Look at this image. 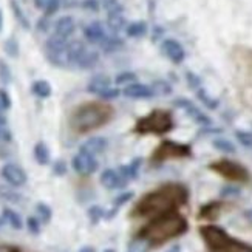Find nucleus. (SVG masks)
<instances>
[{
  "mask_svg": "<svg viewBox=\"0 0 252 252\" xmlns=\"http://www.w3.org/2000/svg\"><path fill=\"white\" fill-rule=\"evenodd\" d=\"M189 189L181 183H167L147 192L131 209L133 218H153L169 211H178L188 204Z\"/></svg>",
  "mask_w": 252,
  "mask_h": 252,
  "instance_id": "nucleus-1",
  "label": "nucleus"
},
{
  "mask_svg": "<svg viewBox=\"0 0 252 252\" xmlns=\"http://www.w3.org/2000/svg\"><path fill=\"white\" fill-rule=\"evenodd\" d=\"M189 231V223L186 217L178 211H169L157 215L144 224L136 234V240L147 245L149 248H157L164 243L178 238Z\"/></svg>",
  "mask_w": 252,
  "mask_h": 252,
  "instance_id": "nucleus-2",
  "label": "nucleus"
},
{
  "mask_svg": "<svg viewBox=\"0 0 252 252\" xmlns=\"http://www.w3.org/2000/svg\"><path fill=\"white\" fill-rule=\"evenodd\" d=\"M115 110L104 102L90 101L78 105L71 112L68 124L70 128L78 135L90 133L93 130L104 127L107 123H110Z\"/></svg>",
  "mask_w": 252,
  "mask_h": 252,
  "instance_id": "nucleus-3",
  "label": "nucleus"
},
{
  "mask_svg": "<svg viewBox=\"0 0 252 252\" xmlns=\"http://www.w3.org/2000/svg\"><path fill=\"white\" fill-rule=\"evenodd\" d=\"M200 235L211 252H252V246L229 235L223 227L206 224L200 227Z\"/></svg>",
  "mask_w": 252,
  "mask_h": 252,
  "instance_id": "nucleus-4",
  "label": "nucleus"
},
{
  "mask_svg": "<svg viewBox=\"0 0 252 252\" xmlns=\"http://www.w3.org/2000/svg\"><path fill=\"white\" fill-rule=\"evenodd\" d=\"M173 128V119L167 110H153L139 118L133 131L138 135H166Z\"/></svg>",
  "mask_w": 252,
  "mask_h": 252,
  "instance_id": "nucleus-5",
  "label": "nucleus"
},
{
  "mask_svg": "<svg viewBox=\"0 0 252 252\" xmlns=\"http://www.w3.org/2000/svg\"><path fill=\"white\" fill-rule=\"evenodd\" d=\"M209 169L215 173H218L224 180L240 183V184H248L251 181V172L237 161L232 159H217L209 164Z\"/></svg>",
  "mask_w": 252,
  "mask_h": 252,
  "instance_id": "nucleus-6",
  "label": "nucleus"
},
{
  "mask_svg": "<svg viewBox=\"0 0 252 252\" xmlns=\"http://www.w3.org/2000/svg\"><path fill=\"white\" fill-rule=\"evenodd\" d=\"M192 157V147L189 144H183L177 141H162L161 144L153 150L152 162H164L169 159H181Z\"/></svg>",
  "mask_w": 252,
  "mask_h": 252,
  "instance_id": "nucleus-7",
  "label": "nucleus"
},
{
  "mask_svg": "<svg viewBox=\"0 0 252 252\" xmlns=\"http://www.w3.org/2000/svg\"><path fill=\"white\" fill-rule=\"evenodd\" d=\"M173 105L181 108L183 112H186V115H188L193 123L200 124V126H204V127L212 126V119L207 116V115H204L192 101L186 99V97H178V99H175L173 101Z\"/></svg>",
  "mask_w": 252,
  "mask_h": 252,
  "instance_id": "nucleus-8",
  "label": "nucleus"
},
{
  "mask_svg": "<svg viewBox=\"0 0 252 252\" xmlns=\"http://www.w3.org/2000/svg\"><path fill=\"white\" fill-rule=\"evenodd\" d=\"M71 167L76 173L89 177V175H93L97 170L99 162H97L96 157L89 155V153H84V152H78L71 159Z\"/></svg>",
  "mask_w": 252,
  "mask_h": 252,
  "instance_id": "nucleus-9",
  "label": "nucleus"
},
{
  "mask_svg": "<svg viewBox=\"0 0 252 252\" xmlns=\"http://www.w3.org/2000/svg\"><path fill=\"white\" fill-rule=\"evenodd\" d=\"M0 175H2V178L9 186H13V188H22V186H25L28 181L25 170L20 166H17V164H13V162L5 164V166L2 167V170H0Z\"/></svg>",
  "mask_w": 252,
  "mask_h": 252,
  "instance_id": "nucleus-10",
  "label": "nucleus"
},
{
  "mask_svg": "<svg viewBox=\"0 0 252 252\" xmlns=\"http://www.w3.org/2000/svg\"><path fill=\"white\" fill-rule=\"evenodd\" d=\"M123 94L128 99H135V101H142V99H152L155 97V90L153 87L146 85V84H139V82H133L127 85L126 89L123 90Z\"/></svg>",
  "mask_w": 252,
  "mask_h": 252,
  "instance_id": "nucleus-11",
  "label": "nucleus"
},
{
  "mask_svg": "<svg viewBox=\"0 0 252 252\" xmlns=\"http://www.w3.org/2000/svg\"><path fill=\"white\" fill-rule=\"evenodd\" d=\"M161 51L164 53V56H166L170 62L173 63H183L184 58H186V51L183 48V45L175 39H166L162 43H161Z\"/></svg>",
  "mask_w": 252,
  "mask_h": 252,
  "instance_id": "nucleus-12",
  "label": "nucleus"
},
{
  "mask_svg": "<svg viewBox=\"0 0 252 252\" xmlns=\"http://www.w3.org/2000/svg\"><path fill=\"white\" fill-rule=\"evenodd\" d=\"M99 181L101 184L104 186L105 189L108 190H116V189H123L126 188V184L128 183L121 173L115 169H105L101 177H99Z\"/></svg>",
  "mask_w": 252,
  "mask_h": 252,
  "instance_id": "nucleus-13",
  "label": "nucleus"
},
{
  "mask_svg": "<svg viewBox=\"0 0 252 252\" xmlns=\"http://www.w3.org/2000/svg\"><path fill=\"white\" fill-rule=\"evenodd\" d=\"M107 146H108V141L104 136H92L82 142L79 147V152L96 157V155H99V153H102L107 149Z\"/></svg>",
  "mask_w": 252,
  "mask_h": 252,
  "instance_id": "nucleus-14",
  "label": "nucleus"
},
{
  "mask_svg": "<svg viewBox=\"0 0 252 252\" xmlns=\"http://www.w3.org/2000/svg\"><path fill=\"white\" fill-rule=\"evenodd\" d=\"M84 37L90 43H101L107 37V32L101 22H92L84 28Z\"/></svg>",
  "mask_w": 252,
  "mask_h": 252,
  "instance_id": "nucleus-15",
  "label": "nucleus"
},
{
  "mask_svg": "<svg viewBox=\"0 0 252 252\" xmlns=\"http://www.w3.org/2000/svg\"><path fill=\"white\" fill-rule=\"evenodd\" d=\"M223 203L221 201H211L206 203L204 206H201V209L198 212V218L200 220H207V221H214L218 218V215L223 211Z\"/></svg>",
  "mask_w": 252,
  "mask_h": 252,
  "instance_id": "nucleus-16",
  "label": "nucleus"
},
{
  "mask_svg": "<svg viewBox=\"0 0 252 252\" xmlns=\"http://www.w3.org/2000/svg\"><path fill=\"white\" fill-rule=\"evenodd\" d=\"M76 30V24H74V19L70 16H63L61 19L56 20L54 24V34L62 36L65 39H68Z\"/></svg>",
  "mask_w": 252,
  "mask_h": 252,
  "instance_id": "nucleus-17",
  "label": "nucleus"
},
{
  "mask_svg": "<svg viewBox=\"0 0 252 252\" xmlns=\"http://www.w3.org/2000/svg\"><path fill=\"white\" fill-rule=\"evenodd\" d=\"M141 164H142V159L141 158H135V159H131L128 164H123V166H119L118 172L121 173L127 181H133V180H136L139 177Z\"/></svg>",
  "mask_w": 252,
  "mask_h": 252,
  "instance_id": "nucleus-18",
  "label": "nucleus"
},
{
  "mask_svg": "<svg viewBox=\"0 0 252 252\" xmlns=\"http://www.w3.org/2000/svg\"><path fill=\"white\" fill-rule=\"evenodd\" d=\"M108 87H112L110 78L105 74H96L94 78H92L89 85H87V92L92 93V94H99L104 90H107Z\"/></svg>",
  "mask_w": 252,
  "mask_h": 252,
  "instance_id": "nucleus-19",
  "label": "nucleus"
},
{
  "mask_svg": "<svg viewBox=\"0 0 252 252\" xmlns=\"http://www.w3.org/2000/svg\"><path fill=\"white\" fill-rule=\"evenodd\" d=\"M97 62H99V53L94 51V50L85 48V50L82 51V54L79 56V59L76 61V65H74V67L87 70V68H93Z\"/></svg>",
  "mask_w": 252,
  "mask_h": 252,
  "instance_id": "nucleus-20",
  "label": "nucleus"
},
{
  "mask_svg": "<svg viewBox=\"0 0 252 252\" xmlns=\"http://www.w3.org/2000/svg\"><path fill=\"white\" fill-rule=\"evenodd\" d=\"M32 157H34L39 166H47V164H50V161H51L50 149L45 142H42V141H39L34 146V149H32Z\"/></svg>",
  "mask_w": 252,
  "mask_h": 252,
  "instance_id": "nucleus-21",
  "label": "nucleus"
},
{
  "mask_svg": "<svg viewBox=\"0 0 252 252\" xmlns=\"http://www.w3.org/2000/svg\"><path fill=\"white\" fill-rule=\"evenodd\" d=\"M135 196V193L131 192V190H127V192H123V193H119L116 198L113 200V207L108 212H105V220H112V218L118 214L119 211V207H123L124 204H127L128 201H131V198Z\"/></svg>",
  "mask_w": 252,
  "mask_h": 252,
  "instance_id": "nucleus-22",
  "label": "nucleus"
},
{
  "mask_svg": "<svg viewBox=\"0 0 252 252\" xmlns=\"http://www.w3.org/2000/svg\"><path fill=\"white\" fill-rule=\"evenodd\" d=\"M31 92L32 94H34L36 97H39V99H48V97L51 96L53 93V89L48 81L45 79H39V81H34L31 85Z\"/></svg>",
  "mask_w": 252,
  "mask_h": 252,
  "instance_id": "nucleus-23",
  "label": "nucleus"
},
{
  "mask_svg": "<svg viewBox=\"0 0 252 252\" xmlns=\"http://www.w3.org/2000/svg\"><path fill=\"white\" fill-rule=\"evenodd\" d=\"M2 217H3V220L11 227L16 229V231H20V229L24 227V221H22V217L16 211L9 209V207H3V209H2Z\"/></svg>",
  "mask_w": 252,
  "mask_h": 252,
  "instance_id": "nucleus-24",
  "label": "nucleus"
},
{
  "mask_svg": "<svg viewBox=\"0 0 252 252\" xmlns=\"http://www.w3.org/2000/svg\"><path fill=\"white\" fill-rule=\"evenodd\" d=\"M9 6H11V11H13L16 20L19 22V25L24 28V30H30L31 28V24H30V20H28V17L25 14V11L20 8V5L16 2V0H11Z\"/></svg>",
  "mask_w": 252,
  "mask_h": 252,
  "instance_id": "nucleus-25",
  "label": "nucleus"
},
{
  "mask_svg": "<svg viewBox=\"0 0 252 252\" xmlns=\"http://www.w3.org/2000/svg\"><path fill=\"white\" fill-rule=\"evenodd\" d=\"M126 32H127V36L131 39L144 37L147 34V24L146 22H133V24L126 27Z\"/></svg>",
  "mask_w": 252,
  "mask_h": 252,
  "instance_id": "nucleus-26",
  "label": "nucleus"
},
{
  "mask_svg": "<svg viewBox=\"0 0 252 252\" xmlns=\"http://www.w3.org/2000/svg\"><path fill=\"white\" fill-rule=\"evenodd\" d=\"M107 25L113 32H119L121 30H124L126 25V17L123 13H116V14H108L107 16Z\"/></svg>",
  "mask_w": 252,
  "mask_h": 252,
  "instance_id": "nucleus-27",
  "label": "nucleus"
},
{
  "mask_svg": "<svg viewBox=\"0 0 252 252\" xmlns=\"http://www.w3.org/2000/svg\"><path fill=\"white\" fill-rule=\"evenodd\" d=\"M99 45H101V48H102L104 53H115V51H118L119 48L124 45V42L119 39V37H116V36H107L99 43Z\"/></svg>",
  "mask_w": 252,
  "mask_h": 252,
  "instance_id": "nucleus-28",
  "label": "nucleus"
},
{
  "mask_svg": "<svg viewBox=\"0 0 252 252\" xmlns=\"http://www.w3.org/2000/svg\"><path fill=\"white\" fill-rule=\"evenodd\" d=\"M36 212H37V218L43 223V224H48L51 221V218H53V211H51V207L47 204V203H42L39 201L36 204Z\"/></svg>",
  "mask_w": 252,
  "mask_h": 252,
  "instance_id": "nucleus-29",
  "label": "nucleus"
},
{
  "mask_svg": "<svg viewBox=\"0 0 252 252\" xmlns=\"http://www.w3.org/2000/svg\"><path fill=\"white\" fill-rule=\"evenodd\" d=\"M195 93H196V97L200 99V102L203 105H206L207 108H211V110H215V108H218V105H220V102H218L215 97H212L211 94H207V92L204 89H198Z\"/></svg>",
  "mask_w": 252,
  "mask_h": 252,
  "instance_id": "nucleus-30",
  "label": "nucleus"
},
{
  "mask_svg": "<svg viewBox=\"0 0 252 252\" xmlns=\"http://www.w3.org/2000/svg\"><path fill=\"white\" fill-rule=\"evenodd\" d=\"M212 146H214V149H217L218 152H223V153H235L237 152V149L232 142L229 139H224V138L214 139Z\"/></svg>",
  "mask_w": 252,
  "mask_h": 252,
  "instance_id": "nucleus-31",
  "label": "nucleus"
},
{
  "mask_svg": "<svg viewBox=\"0 0 252 252\" xmlns=\"http://www.w3.org/2000/svg\"><path fill=\"white\" fill-rule=\"evenodd\" d=\"M87 215H89V220H90L92 224H97V223L102 220V218H105V211L102 209L101 206L94 204V206L89 207V211H87Z\"/></svg>",
  "mask_w": 252,
  "mask_h": 252,
  "instance_id": "nucleus-32",
  "label": "nucleus"
},
{
  "mask_svg": "<svg viewBox=\"0 0 252 252\" xmlns=\"http://www.w3.org/2000/svg\"><path fill=\"white\" fill-rule=\"evenodd\" d=\"M133 82H138V76L133 71H123L115 78L116 85H126L127 87V85L133 84Z\"/></svg>",
  "mask_w": 252,
  "mask_h": 252,
  "instance_id": "nucleus-33",
  "label": "nucleus"
},
{
  "mask_svg": "<svg viewBox=\"0 0 252 252\" xmlns=\"http://www.w3.org/2000/svg\"><path fill=\"white\" fill-rule=\"evenodd\" d=\"M11 81H13V73H11L9 65L3 59H0V82L3 85H9Z\"/></svg>",
  "mask_w": 252,
  "mask_h": 252,
  "instance_id": "nucleus-34",
  "label": "nucleus"
},
{
  "mask_svg": "<svg viewBox=\"0 0 252 252\" xmlns=\"http://www.w3.org/2000/svg\"><path fill=\"white\" fill-rule=\"evenodd\" d=\"M3 50L9 58H17L19 56V43L14 37H9L3 43Z\"/></svg>",
  "mask_w": 252,
  "mask_h": 252,
  "instance_id": "nucleus-35",
  "label": "nucleus"
},
{
  "mask_svg": "<svg viewBox=\"0 0 252 252\" xmlns=\"http://www.w3.org/2000/svg\"><path fill=\"white\" fill-rule=\"evenodd\" d=\"M242 195V190H240V188H237V186H223L221 190H220V196L221 198H238V196Z\"/></svg>",
  "mask_w": 252,
  "mask_h": 252,
  "instance_id": "nucleus-36",
  "label": "nucleus"
},
{
  "mask_svg": "<svg viewBox=\"0 0 252 252\" xmlns=\"http://www.w3.org/2000/svg\"><path fill=\"white\" fill-rule=\"evenodd\" d=\"M0 198H3L6 201H11V203H19L22 200V196L17 192H14V190H11L8 188L0 186Z\"/></svg>",
  "mask_w": 252,
  "mask_h": 252,
  "instance_id": "nucleus-37",
  "label": "nucleus"
},
{
  "mask_svg": "<svg viewBox=\"0 0 252 252\" xmlns=\"http://www.w3.org/2000/svg\"><path fill=\"white\" fill-rule=\"evenodd\" d=\"M40 224L42 221L39 220L37 217H28L27 218V229H28V232L31 235H39L40 234Z\"/></svg>",
  "mask_w": 252,
  "mask_h": 252,
  "instance_id": "nucleus-38",
  "label": "nucleus"
},
{
  "mask_svg": "<svg viewBox=\"0 0 252 252\" xmlns=\"http://www.w3.org/2000/svg\"><path fill=\"white\" fill-rule=\"evenodd\" d=\"M123 94V92L119 89H115V87H108L107 90H104L102 93H99L97 96L101 97L102 101H113V99H118L119 96Z\"/></svg>",
  "mask_w": 252,
  "mask_h": 252,
  "instance_id": "nucleus-39",
  "label": "nucleus"
},
{
  "mask_svg": "<svg viewBox=\"0 0 252 252\" xmlns=\"http://www.w3.org/2000/svg\"><path fill=\"white\" fill-rule=\"evenodd\" d=\"M104 8L108 14H116V13H123V6L119 3V0H104Z\"/></svg>",
  "mask_w": 252,
  "mask_h": 252,
  "instance_id": "nucleus-40",
  "label": "nucleus"
},
{
  "mask_svg": "<svg viewBox=\"0 0 252 252\" xmlns=\"http://www.w3.org/2000/svg\"><path fill=\"white\" fill-rule=\"evenodd\" d=\"M235 136L238 139L240 144H243L245 147H252V133L251 131H243V130H237Z\"/></svg>",
  "mask_w": 252,
  "mask_h": 252,
  "instance_id": "nucleus-41",
  "label": "nucleus"
},
{
  "mask_svg": "<svg viewBox=\"0 0 252 252\" xmlns=\"http://www.w3.org/2000/svg\"><path fill=\"white\" fill-rule=\"evenodd\" d=\"M153 90H155L157 94L166 96V94L172 93V87L166 81H155V84H153Z\"/></svg>",
  "mask_w": 252,
  "mask_h": 252,
  "instance_id": "nucleus-42",
  "label": "nucleus"
},
{
  "mask_svg": "<svg viewBox=\"0 0 252 252\" xmlns=\"http://www.w3.org/2000/svg\"><path fill=\"white\" fill-rule=\"evenodd\" d=\"M186 81H188V85L190 87L192 90H198V89H201V79L196 76L195 73H192V71H188L186 73Z\"/></svg>",
  "mask_w": 252,
  "mask_h": 252,
  "instance_id": "nucleus-43",
  "label": "nucleus"
},
{
  "mask_svg": "<svg viewBox=\"0 0 252 252\" xmlns=\"http://www.w3.org/2000/svg\"><path fill=\"white\" fill-rule=\"evenodd\" d=\"M67 170H68V166H67V162H65L63 159L54 161V164H53V173L56 175V177H63V175L67 173Z\"/></svg>",
  "mask_w": 252,
  "mask_h": 252,
  "instance_id": "nucleus-44",
  "label": "nucleus"
},
{
  "mask_svg": "<svg viewBox=\"0 0 252 252\" xmlns=\"http://www.w3.org/2000/svg\"><path fill=\"white\" fill-rule=\"evenodd\" d=\"M11 105H13V101H11L9 93L5 89H0V107H2V110H9Z\"/></svg>",
  "mask_w": 252,
  "mask_h": 252,
  "instance_id": "nucleus-45",
  "label": "nucleus"
},
{
  "mask_svg": "<svg viewBox=\"0 0 252 252\" xmlns=\"http://www.w3.org/2000/svg\"><path fill=\"white\" fill-rule=\"evenodd\" d=\"M59 8H61V0H50L47 8L43 9V13H45L47 17H51V16H54L58 13Z\"/></svg>",
  "mask_w": 252,
  "mask_h": 252,
  "instance_id": "nucleus-46",
  "label": "nucleus"
},
{
  "mask_svg": "<svg viewBox=\"0 0 252 252\" xmlns=\"http://www.w3.org/2000/svg\"><path fill=\"white\" fill-rule=\"evenodd\" d=\"M82 8L87 11H93V13H96V11H99V2H97V0H84Z\"/></svg>",
  "mask_w": 252,
  "mask_h": 252,
  "instance_id": "nucleus-47",
  "label": "nucleus"
},
{
  "mask_svg": "<svg viewBox=\"0 0 252 252\" xmlns=\"http://www.w3.org/2000/svg\"><path fill=\"white\" fill-rule=\"evenodd\" d=\"M13 141V133H11V130L6 128L5 126L0 127V142H11Z\"/></svg>",
  "mask_w": 252,
  "mask_h": 252,
  "instance_id": "nucleus-48",
  "label": "nucleus"
},
{
  "mask_svg": "<svg viewBox=\"0 0 252 252\" xmlns=\"http://www.w3.org/2000/svg\"><path fill=\"white\" fill-rule=\"evenodd\" d=\"M48 27H50V17H47V16L40 17L39 22H37V30L40 32H45L48 30Z\"/></svg>",
  "mask_w": 252,
  "mask_h": 252,
  "instance_id": "nucleus-49",
  "label": "nucleus"
},
{
  "mask_svg": "<svg viewBox=\"0 0 252 252\" xmlns=\"http://www.w3.org/2000/svg\"><path fill=\"white\" fill-rule=\"evenodd\" d=\"M0 252H22L20 248L13 245H0Z\"/></svg>",
  "mask_w": 252,
  "mask_h": 252,
  "instance_id": "nucleus-50",
  "label": "nucleus"
},
{
  "mask_svg": "<svg viewBox=\"0 0 252 252\" xmlns=\"http://www.w3.org/2000/svg\"><path fill=\"white\" fill-rule=\"evenodd\" d=\"M48 2H50V0H34V5L39 9H45L47 5H48Z\"/></svg>",
  "mask_w": 252,
  "mask_h": 252,
  "instance_id": "nucleus-51",
  "label": "nucleus"
},
{
  "mask_svg": "<svg viewBox=\"0 0 252 252\" xmlns=\"http://www.w3.org/2000/svg\"><path fill=\"white\" fill-rule=\"evenodd\" d=\"M79 252H96V249L93 246H84L79 249Z\"/></svg>",
  "mask_w": 252,
  "mask_h": 252,
  "instance_id": "nucleus-52",
  "label": "nucleus"
},
{
  "mask_svg": "<svg viewBox=\"0 0 252 252\" xmlns=\"http://www.w3.org/2000/svg\"><path fill=\"white\" fill-rule=\"evenodd\" d=\"M166 252H181V246H178V245H173L172 248H169Z\"/></svg>",
  "mask_w": 252,
  "mask_h": 252,
  "instance_id": "nucleus-53",
  "label": "nucleus"
},
{
  "mask_svg": "<svg viewBox=\"0 0 252 252\" xmlns=\"http://www.w3.org/2000/svg\"><path fill=\"white\" fill-rule=\"evenodd\" d=\"M2 126H6V118L0 113V127H2Z\"/></svg>",
  "mask_w": 252,
  "mask_h": 252,
  "instance_id": "nucleus-54",
  "label": "nucleus"
},
{
  "mask_svg": "<svg viewBox=\"0 0 252 252\" xmlns=\"http://www.w3.org/2000/svg\"><path fill=\"white\" fill-rule=\"evenodd\" d=\"M2 28H3V14L0 11V32H2Z\"/></svg>",
  "mask_w": 252,
  "mask_h": 252,
  "instance_id": "nucleus-55",
  "label": "nucleus"
},
{
  "mask_svg": "<svg viewBox=\"0 0 252 252\" xmlns=\"http://www.w3.org/2000/svg\"><path fill=\"white\" fill-rule=\"evenodd\" d=\"M246 217H248V218H249V220H251V221H252V209H251V211H248V212H246Z\"/></svg>",
  "mask_w": 252,
  "mask_h": 252,
  "instance_id": "nucleus-56",
  "label": "nucleus"
},
{
  "mask_svg": "<svg viewBox=\"0 0 252 252\" xmlns=\"http://www.w3.org/2000/svg\"><path fill=\"white\" fill-rule=\"evenodd\" d=\"M5 223H6V221L3 220V217H0V227H2V226H3Z\"/></svg>",
  "mask_w": 252,
  "mask_h": 252,
  "instance_id": "nucleus-57",
  "label": "nucleus"
},
{
  "mask_svg": "<svg viewBox=\"0 0 252 252\" xmlns=\"http://www.w3.org/2000/svg\"><path fill=\"white\" fill-rule=\"evenodd\" d=\"M102 252H116L115 249H112V248H108V249H104Z\"/></svg>",
  "mask_w": 252,
  "mask_h": 252,
  "instance_id": "nucleus-58",
  "label": "nucleus"
},
{
  "mask_svg": "<svg viewBox=\"0 0 252 252\" xmlns=\"http://www.w3.org/2000/svg\"><path fill=\"white\" fill-rule=\"evenodd\" d=\"M0 110H2V107H0Z\"/></svg>",
  "mask_w": 252,
  "mask_h": 252,
  "instance_id": "nucleus-59",
  "label": "nucleus"
},
{
  "mask_svg": "<svg viewBox=\"0 0 252 252\" xmlns=\"http://www.w3.org/2000/svg\"><path fill=\"white\" fill-rule=\"evenodd\" d=\"M128 252H130V251H128Z\"/></svg>",
  "mask_w": 252,
  "mask_h": 252,
  "instance_id": "nucleus-60",
  "label": "nucleus"
}]
</instances>
